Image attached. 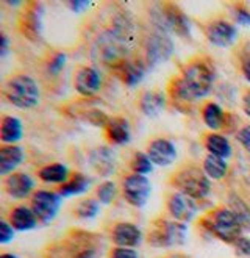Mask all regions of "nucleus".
Wrapping results in <instances>:
<instances>
[{
  "label": "nucleus",
  "instance_id": "58836bf2",
  "mask_svg": "<svg viewBox=\"0 0 250 258\" xmlns=\"http://www.w3.org/2000/svg\"><path fill=\"white\" fill-rule=\"evenodd\" d=\"M234 247V252L241 256H250V238L248 236H239L236 241L231 244Z\"/></svg>",
  "mask_w": 250,
  "mask_h": 258
},
{
  "label": "nucleus",
  "instance_id": "c85d7f7f",
  "mask_svg": "<svg viewBox=\"0 0 250 258\" xmlns=\"http://www.w3.org/2000/svg\"><path fill=\"white\" fill-rule=\"evenodd\" d=\"M89 185H91V180L88 175H85L82 172H74L66 183L61 185L56 189V192L62 197V199H66V197H74V196H80V194L86 192Z\"/></svg>",
  "mask_w": 250,
  "mask_h": 258
},
{
  "label": "nucleus",
  "instance_id": "a19ab883",
  "mask_svg": "<svg viewBox=\"0 0 250 258\" xmlns=\"http://www.w3.org/2000/svg\"><path fill=\"white\" fill-rule=\"evenodd\" d=\"M239 69H241V74H242V77L245 79V82L250 83V53L241 58Z\"/></svg>",
  "mask_w": 250,
  "mask_h": 258
},
{
  "label": "nucleus",
  "instance_id": "20e7f679",
  "mask_svg": "<svg viewBox=\"0 0 250 258\" xmlns=\"http://www.w3.org/2000/svg\"><path fill=\"white\" fill-rule=\"evenodd\" d=\"M169 185L175 191L190 196L191 199H205L211 192V180L197 164H181L169 177Z\"/></svg>",
  "mask_w": 250,
  "mask_h": 258
},
{
  "label": "nucleus",
  "instance_id": "bb28decb",
  "mask_svg": "<svg viewBox=\"0 0 250 258\" xmlns=\"http://www.w3.org/2000/svg\"><path fill=\"white\" fill-rule=\"evenodd\" d=\"M24 138V124L19 117L5 114L0 119V140L4 144H18Z\"/></svg>",
  "mask_w": 250,
  "mask_h": 258
},
{
  "label": "nucleus",
  "instance_id": "cd10ccee",
  "mask_svg": "<svg viewBox=\"0 0 250 258\" xmlns=\"http://www.w3.org/2000/svg\"><path fill=\"white\" fill-rule=\"evenodd\" d=\"M38 178L42 180L44 183H50V185H65L66 181L71 178V172L68 169L66 164L61 163H52V164H45L42 168L38 169Z\"/></svg>",
  "mask_w": 250,
  "mask_h": 258
},
{
  "label": "nucleus",
  "instance_id": "5701e85b",
  "mask_svg": "<svg viewBox=\"0 0 250 258\" xmlns=\"http://www.w3.org/2000/svg\"><path fill=\"white\" fill-rule=\"evenodd\" d=\"M8 222L13 225V229L16 232H30L35 230L39 225V219L35 215V211L31 210V207L24 204L11 208L8 215Z\"/></svg>",
  "mask_w": 250,
  "mask_h": 258
},
{
  "label": "nucleus",
  "instance_id": "e433bc0d",
  "mask_svg": "<svg viewBox=\"0 0 250 258\" xmlns=\"http://www.w3.org/2000/svg\"><path fill=\"white\" fill-rule=\"evenodd\" d=\"M16 238V230L8 221H0V244H8Z\"/></svg>",
  "mask_w": 250,
  "mask_h": 258
},
{
  "label": "nucleus",
  "instance_id": "ddd939ff",
  "mask_svg": "<svg viewBox=\"0 0 250 258\" xmlns=\"http://www.w3.org/2000/svg\"><path fill=\"white\" fill-rule=\"evenodd\" d=\"M42 4L38 2H27L19 14L18 28L22 36L30 41L41 39L42 33Z\"/></svg>",
  "mask_w": 250,
  "mask_h": 258
},
{
  "label": "nucleus",
  "instance_id": "a211bd4d",
  "mask_svg": "<svg viewBox=\"0 0 250 258\" xmlns=\"http://www.w3.org/2000/svg\"><path fill=\"white\" fill-rule=\"evenodd\" d=\"M4 191L16 201H24L35 192V180L25 172H13L4 177Z\"/></svg>",
  "mask_w": 250,
  "mask_h": 258
},
{
  "label": "nucleus",
  "instance_id": "f3484780",
  "mask_svg": "<svg viewBox=\"0 0 250 258\" xmlns=\"http://www.w3.org/2000/svg\"><path fill=\"white\" fill-rule=\"evenodd\" d=\"M74 88L82 97H92L102 89V75L92 66L78 68L74 75Z\"/></svg>",
  "mask_w": 250,
  "mask_h": 258
},
{
  "label": "nucleus",
  "instance_id": "a878e982",
  "mask_svg": "<svg viewBox=\"0 0 250 258\" xmlns=\"http://www.w3.org/2000/svg\"><path fill=\"white\" fill-rule=\"evenodd\" d=\"M200 116H202L203 124H205L211 132H217V130L224 128L225 122H227V117H228V114L224 111L221 105L213 100H208L202 105Z\"/></svg>",
  "mask_w": 250,
  "mask_h": 258
},
{
  "label": "nucleus",
  "instance_id": "2eb2a0df",
  "mask_svg": "<svg viewBox=\"0 0 250 258\" xmlns=\"http://www.w3.org/2000/svg\"><path fill=\"white\" fill-rule=\"evenodd\" d=\"M166 210L172 219H175L183 224H190L197 216V204L190 196L174 191L167 196Z\"/></svg>",
  "mask_w": 250,
  "mask_h": 258
},
{
  "label": "nucleus",
  "instance_id": "393cba45",
  "mask_svg": "<svg viewBox=\"0 0 250 258\" xmlns=\"http://www.w3.org/2000/svg\"><path fill=\"white\" fill-rule=\"evenodd\" d=\"M202 144L207 149L208 155H214L219 158L228 160L233 154V147H231L228 138L222 133H217V132L205 133L202 138Z\"/></svg>",
  "mask_w": 250,
  "mask_h": 258
},
{
  "label": "nucleus",
  "instance_id": "b1692460",
  "mask_svg": "<svg viewBox=\"0 0 250 258\" xmlns=\"http://www.w3.org/2000/svg\"><path fill=\"white\" fill-rule=\"evenodd\" d=\"M25 150L19 144H4L0 147V175L7 177L24 163Z\"/></svg>",
  "mask_w": 250,
  "mask_h": 258
},
{
  "label": "nucleus",
  "instance_id": "f257e3e1",
  "mask_svg": "<svg viewBox=\"0 0 250 258\" xmlns=\"http://www.w3.org/2000/svg\"><path fill=\"white\" fill-rule=\"evenodd\" d=\"M136 39V28L129 13H116L94 39V52L109 68L130 58Z\"/></svg>",
  "mask_w": 250,
  "mask_h": 258
},
{
  "label": "nucleus",
  "instance_id": "39448f33",
  "mask_svg": "<svg viewBox=\"0 0 250 258\" xmlns=\"http://www.w3.org/2000/svg\"><path fill=\"white\" fill-rule=\"evenodd\" d=\"M200 224L208 233H211L219 241L225 242V244H233L244 233L238 218L225 205L207 211L200 218Z\"/></svg>",
  "mask_w": 250,
  "mask_h": 258
},
{
  "label": "nucleus",
  "instance_id": "dca6fc26",
  "mask_svg": "<svg viewBox=\"0 0 250 258\" xmlns=\"http://www.w3.org/2000/svg\"><path fill=\"white\" fill-rule=\"evenodd\" d=\"M109 69H111V72L125 86L135 88L143 82L146 71H147V66L144 61H141V59L125 58V59H120L119 63H116Z\"/></svg>",
  "mask_w": 250,
  "mask_h": 258
},
{
  "label": "nucleus",
  "instance_id": "f704fd0d",
  "mask_svg": "<svg viewBox=\"0 0 250 258\" xmlns=\"http://www.w3.org/2000/svg\"><path fill=\"white\" fill-rule=\"evenodd\" d=\"M117 197V185L111 180H105L96 188V199L102 205H109Z\"/></svg>",
  "mask_w": 250,
  "mask_h": 258
},
{
  "label": "nucleus",
  "instance_id": "6ab92c4d",
  "mask_svg": "<svg viewBox=\"0 0 250 258\" xmlns=\"http://www.w3.org/2000/svg\"><path fill=\"white\" fill-rule=\"evenodd\" d=\"M146 154L155 166H170L177 160V147L167 138H155L147 144Z\"/></svg>",
  "mask_w": 250,
  "mask_h": 258
},
{
  "label": "nucleus",
  "instance_id": "9d476101",
  "mask_svg": "<svg viewBox=\"0 0 250 258\" xmlns=\"http://www.w3.org/2000/svg\"><path fill=\"white\" fill-rule=\"evenodd\" d=\"M62 205V197L56 191L38 189L31 196L30 207L39 219V224L47 225L55 221Z\"/></svg>",
  "mask_w": 250,
  "mask_h": 258
},
{
  "label": "nucleus",
  "instance_id": "79ce46f5",
  "mask_svg": "<svg viewBox=\"0 0 250 258\" xmlns=\"http://www.w3.org/2000/svg\"><path fill=\"white\" fill-rule=\"evenodd\" d=\"M241 107H242V111L250 117V88H247L244 93H242V97H241Z\"/></svg>",
  "mask_w": 250,
  "mask_h": 258
},
{
  "label": "nucleus",
  "instance_id": "9b49d317",
  "mask_svg": "<svg viewBox=\"0 0 250 258\" xmlns=\"http://www.w3.org/2000/svg\"><path fill=\"white\" fill-rule=\"evenodd\" d=\"M203 35H205V38L208 39L211 45L225 49L236 42L239 32H238V27L233 22L224 18H216L205 24V27H203Z\"/></svg>",
  "mask_w": 250,
  "mask_h": 258
},
{
  "label": "nucleus",
  "instance_id": "ea45409f",
  "mask_svg": "<svg viewBox=\"0 0 250 258\" xmlns=\"http://www.w3.org/2000/svg\"><path fill=\"white\" fill-rule=\"evenodd\" d=\"M236 141L244 147V150L247 154H250V124L247 125H242L238 132H236Z\"/></svg>",
  "mask_w": 250,
  "mask_h": 258
},
{
  "label": "nucleus",
  "instance_id": "7c9ffc66",
  "mask_svg": "<svg viewBox=\"0 0 250 258\" xmlns=\"http://www.w3.org/2000/svg\"><path fill=\"white\" fill-rule=\"evenodd\" d=\"M203 172L208 175L210 180H222L228 174V163L224 158L214 155H207L203 158Z\"/></svg>",
  "mask_w": 250,
  "mask_h": 258
},
{
  "label": "nucleus",
  "instance_id": "c9c22d12",
  "mask_svg": "<svg viewBox=\"0 0 250 258\" xmlns=\"http://www.w3.org/2000/svg\"><path fill=\"white\" fill-rule=\"evenodd\" d=\"M231 16L234 19V24L248 27L250 25V8L245 4H233L231 5Z\"/></svg>",
  "mask_w": 250,
  "mask_h": 258
},
{
  "label": "nucleus",
  "instance_id": "37998d69",
  "mask_svg": "<svg viewBox=\"0 0 250 258\" xmlns=\"http://www.w3.org/2000/svg\"><path fill=\"white\" fill-rule=\"evenodd\" d=\"M68 7L74 11V13H82V11H86L91 4L89 2H80V0H75V2H69Z\"/></svg>",
  "mask_w": 250,
  "mask_h": 258
},
{
  "label": "nucleus",
  "instance_id": "1a4fd4ad",
  "mask_svg": "<svg viewBox=\"0 0 250 258\" xmlns=\"http://www.w3.org/2000/svg\"><path fill=\"white\" fill-rule=\"evenodd\" d=\"M172 52H174V41L169 36V32L153 24V30L146 38L144 44V63L147 69L167 61Z\"/></svg>",
  "mask_w": 250,
  "mask_h": 258
},
{
  "label": "nucleus",
  "instance_id": "c03bdc74",
  "mask_svg": "<svg viewBox=\"0 0 250 258\" xmlns=\"http://www.w3.org/2000/svg\"><path fill=\"white\" fill-rule=\"evenodd\" d=\"M0 39H2V45H0V56H5L10 50V41H8V36L5 33H2V36H0Z\"/></svg>",
  "mask_w": 250,
  "mask_h": 258
},
{
  "label": "nucleus",
  "instance_id": "f03ea898",
  "mask_svg": "<svg viewBox=\"0 0 250 258\" xmlns=\"http://www.w3.org/2000/svg\"><path fill=\"white\" fill-rule=\"evenodd\" d=\"M103 239L83 229H71L44 250V258H100Z\"/></svg>",
  "mask_w": 250,
  "mask_h": 258
},
{
  "label": "nucleus",
  "instance_id": "72a5a7b5",
  "mask_svg": "<svg viewBox=\"0 0 250 258\" xmlns=\"http://www.w3.org/2000/svg\"><path fill=\"white\" fill-rule=\"evenodd\" d=\"M66 61H68V56L66 53H62L59 50H53L47 55L45 58V72L49 75H59V72L65 69L66 66Z\"/></svg>",
  "mask_w": 250,
  "mask_h": 258
},
{
  "label": "nucleus",
  "instance_id": "a18cd8bd",
  "mask_svg": "<svg viewBox=\"0 0 250 258\" xmlns=\"http://www.w3.org/2000/svg\"><path fill=\"white\" fill-rule=\"evenodd\" d=\"M0 258H19V256L14 255V253H10V252H4L2 255H0Z\"/></svg>",
  "mask_w": 250,
  "mask_h": 258
},
{
  "label": "nucleus",
  "instance_id": "7ed1b4c3",
  "mask_svg": "<svg viewBox=\"0 0 250 258\" xmlns=\"http://www.w3.org/2000/svg\"><path fill=\"white\" fill-rule=\"evenodd\" d=\"M194 102L205 99L214 85V66L205 56H194L181 66L177 74Z\"/></svg>",
  "mask_w": 250,
  "mask_h": 258
},
{
  "label": "nucleus",
  "instance_id": "4468645a",
  "mask_svg": "<svg viewBox=\"0 0 250 258\" xmlns=\"http://www.w3.org/2000/svg\"><path fill=\"white\" fill-rule=\"evenodd\" d=\"M109 241L113 242L114 247H129V249H136L143 244L144 235L143 230L133 222L120 221L114 222L109 229Z\"/></svg>",
  "mask_w": 250,
  "mask_h": 258
},
{
  "label": "nucleus",
  "instance_id": "412c9836",
  "mask_svg": "<svg viewBox=\"0 0 250 258\" xmlns=\"http://www.w3.org/2000/svg\"><path fill=\"white\" fill-rule=\"evenodd\" d=\"M103 132L106 141L111 146H125L132 140L130 122L123 116H109V120Z\"/></svg>",
  "mask_w": 250,
  "mask_h": 258
},
{
  "label": "nucleus",
  "instance_id": "aec40b11",
  "mask_svg": "<svg viewBox=\"0 0 250 258\" xmlns=\"http://www.w3.org/2000/svg\"><path fill=\"white\" fill-rule=\"evenodd\" d=\"M91 168L102 177H109L116 172L117 157L116 152L109 147H96L89 152Z\"/></svg>",
  "mask_w": 250,
  "mask_h": 258
},
{
  "label": "nucleus",
  "instance_id": "4be33fe9",
  "mask_svg": "<svg viewBox=\"0 0 250 258\" xmlns=\"http://www.w3.org/2000/svg\"><path fill=\"white\" fill-rule=\"evenodd\" d=\"M167 94L160 89H146L139 94L138 107L144 116L153 117L164 111L167 105Z\"/></svg>",
  "mask_w": 250,
  "mask_h": 258
},
{
  "label": "nucleus",
  "instance_id": "49530a36",
  "mask_svg": "<svg viewBox=\"0 0 250 258\" xmlns=\"http://www.w3.org/2000/svg\"><path fill=\"white\" fill-rule=\"evenodd\" d=\"M163 258H186V256L181 255V253H169V255H166V256H163Z\"/></svg>",
  "mask_w": 250,
  "mask_h": 258
},
{
  "label": "nucleus",
  "instance_id": "423d86ee",
  "mask_svg": "<svg viewBox=\"0 0 250 258\" xmlns=\"http://www.w3.org/2000/svg\"><path fill=\"white\" fill-rule=\"evenodd\" d=\"M2 94L8 103L16 108H35L41 100V89L33 77L27 74H16L4 83Z\"/></svg>",
  "mask_w": 250,
  "mask_h": 258
},
{
  "label": "nucleus",
  "instance_id": "473e14b6",
  "mask_svg": "<svg viewBox=\"0 0 250 258\" xmlns=\"http://www.w3.org/2000/svg\"><path fill=\"white\" fill-rule=\"evenodd\" d=\"M130 171L132 174H139V175H146L150 174L153 171V163L149 158V155L146 152H135L130 158Z\"/></svg>",
  "mask_w": 250,
  "mask_h": 258
},
{
  "label": "nucleus",
  "instance_id": "4c0bfd02",
  "mask_svg": "<svg viewBox=\"0 0 250 258\" xmlns=\"http://www.w3.org/2000/svg\"><path fill=\"white\" fill-rule=\"evenodd\" d=\"M108 258H141L136 249L129 247H113L108 252Z\"/></svg>",
  "mask_w": 250,
  "mask_h": 258
},
{
  "label": "nucleus",
  "instance_id": "6e6552de",
  "mask_svg": "<svg viewBox=\"0 0 250 258\" xmlns=\"http://www.w3.org/2000/svg\"><path fill=\"white\" fill-rule=\"evenodd\" d=\"M153 22L164 28L169 33H175L180 38L191 36V21L186 16L184 11L170 2H164L158 5V10L153 13Z\"/></svg>",
  "mask_w": 250,
  "mask_h": 258
},
{
  "label": "nucleus",
  "instance_id": "c756f323",
  "mask_svg": "<svg viewBox=\"0 0 250 258\" xmlns=\"http://www.w3.org/2000/svg\"><path fill=\"white\" fill-rule=\"evenodd\" d=\"M227 207L233 211L234 216L238 218L242 230L244 232H250V207L248 204L242 199L241 196L231 192L228 196V204Z\"/></svg>",
  "mask_w": 250,
  "mask_h": 258
},
{
  "label": "nucleus",
  "instance_id": "0eeeda50",
  "mask_svg": "<svg viewBox=\"0 0 250 258\" xmlns=\"http://www.w3.org/2000/svg\"><path fill=\"white\" fill-rule=\"evenodd\" d=\"M188 239V225L175 219L163 216L152 221L147 233V242L156 249H169L183 246Z\"/></svg>",
  "mask_w": 250,
  "mask_h": 258
},
{
  "label": "nucleus",
  "instance_id": "2f4dec72",
  "mask_svg": "<svg viewBox=\"0 0 250 258\" xmlns=\"http://www.w3.org/2000/svg\"><path fill=\"white\" fill-rule=\"evenodd\" d=\"M100 205L97 199H82L74 208V216L80 221H91L100 213Z\"/></svg>",
  "mask_w": 250,
  "mask_h": 258
},
{
  "label": "nucleus",
  "instance_id": "f8f14e48",
  "mask_svg": "<svg viewBox=\"0 0 250 258\" xmlns=\"http://www.w3.org/2000/svg\"><path fill=\"white\" fill-rule=\"evenodd\" d=\"M152 194V183L146 175L130 174L122 180V196L127 204L143 208Z\"/></svg>",
  "mask_w": 250,
  "mask_h": 258
}]
</instances>
